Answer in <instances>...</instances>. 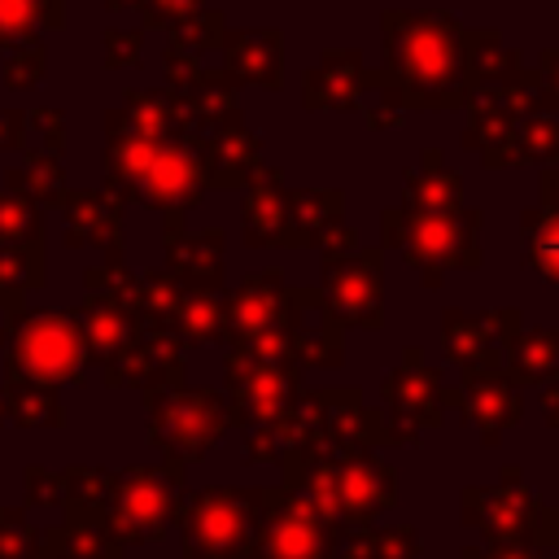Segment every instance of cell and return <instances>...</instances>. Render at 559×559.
Returning <instances> with one entry per match:
<instances>
[{"mask_svg": "<svg viewBox=\"0 0 559 559\" xmlns=\"http://www.w3.org/2000/svg\"><path fill=\"white\" fill-rule=\"evenodd\" d=\"M26 148L61 157L66 153V114L61 109H31L26 114Z\"/></svg>", "mask_w": 559, "mask_h": 559, "instance_id": "33", "label": "cell"}, {"mask_svg": "<svg viewBox=\"0 0 559 559\" xmlns=\"http://www.w3.org/2000/svg\"><path fill=\"white\" fill-rule=\"evenodd\" d=\"M4 188L26 197V201H35V205H61V197L70 192L61 157L39 153V148H22V157L4 170Z\"/></svg>", "mask_w": 559, "mask_h": 559, "instance_id": "22", "label": "cell"}, {"mask_svg": "<svg viewBox=\"0 0 559 559\" xmlns=\"http://www.w3.org/2000/svg\"><path fill=\"white\" fill-rule=\"evenodd\" d=\"M284 218H288V210H284L275 179H258L249 192V205H245V236L253 245H271L284 236Z\"/></svg>", "mask_w": 559, "mask_h": 559, "instance_id": "27", "label": "cell"}, {"mask_svg": "<svg viewBox=\"0 0 559 559\" xmlns=\"http://www.w3.org/2000/svg\"><path fill=\"white\" fill-rule=\"evenodd\" d=\"M109 485H114V524H118V533L131 537V542H144V537H157L166 528V520L175 515L179 463H170L166 472L131 467L127 476H118Z\"/></svg>", "mask_w": 559, "mask_h": 559, "instance_id": "9", "label": "cell"}, {"mask_svg": "<svg viewBox=\"0 0 559 559\" xmlns=\"http://www.w3.org/2000/svg\"><path fill=\"white\" fill-rule=\"evenodd\" d=\"M253 493V559H336L345 528L306 493L266 485Z\"/></svg>", "mask_w": 559, "mask_h": 559, "instance_id": "2", "label": "cell"}, {"mask_svg": "<svg viewBox=\"0 0 559 559\" xmlns=\"http://www.w3.org/2000/svg\"><path fill=\"white\" fill-rule=\"evenodd\" d=\"M380 397H384V419H389L393 445L415 441L419 428H437L445 406L459 402V393H445L441 376L432 367H424L415 354H406V362L380 384Z\"/></svg>", "mask_w": 559, "mask_h": 559, "instance_id": "8", "label": "cell"}, {"mask_svg": "<svg viewBox=\"0 0 559 559\" xmlns=\"http://www.w3.org/2000/svg\"><path fill=\"white\" fill-rule=\"evenodd\" d=\"M227 323L223 336L236 341V349L253 345L266 332H284L293 323V297L284 293L280 275H253L245 280V288H236V297L223 306Z\"/></svg>", "mask_w": 559, "mask_h": 559, "instance_id": "11", "label": "cell"}, {"mask_svg": "<svg viewBox=\"0 0 559 559\" xmlns=\"http://www.w3.org/2000/svg\"><path fill=\"white\" fill-rule=\"evenodd\" d=\"M22 148H26V114L0 109V153H22Z\"/></svg>", "mask_w": 559, "mask_h": 559, "instance_id": "37", "label": "cell"}, {"mask_svg": "<svg viewBox=\"0 0 559 559\" xmlns=\"http://www.w3.org/2000/svg\"><path fill=\"white\" fill-rule=\"evenodd\" d=\"M4 406L13 411L17 424H61L57 393L48 384H35V380H13L4 393Z\"/></svg>", "mask_w": 559, "mask_h": 559, "instance_id": "28", "label": "cell"}, {"mask_svg": "<svg viewBox=\"0 0 559 559\" xmlns=\"http://www.w3.org/2000/svg\"><path fill=\"white\" fill-rule=\"evenodd\" d=\"M354 70H358V57L354 52H328V61L319 70H310V83H306V105L314 109H336V105H349L354 100Z\"/></svg>", "mask_w": 559, "mask_h": 559, "instance_id": "26", "label": "cell"}, {"mask_svg": "<svg viewBox=\"0 0 559 559\" xmlns=\"http://www.w3.org/2000/svg\"><path fill=\"white\" fill-rule=\"evenodd\" d=\"M39 26L61 31L66 26V0H39Z\"/></svg>", "mask_w": 559, "mask_h": 559, "instance_id": "39", "label": "cell"}, {"mask_svg": "<svg viewBox=\"0 0 559 559\" xmlns=\"http://www.w3.org/2000/svg\"><path fill=\"white\" fill-rule=\"evenodd\" d=\"M13 323H17V319H4V314H0V345L9 341V328H13Z\"/></svg>", "mask_w": 559, "mask_h": 559, "instance_id": "43", "label": "cell"}, {"mask_svg": "<svg viewBox=\"0 0 559 559\" xmlns=\"http://www.w3.org/2000/svg\"><path fill=\"white\" fill-rule=\"evenodd\" d=\"M550 528H555V546H559V507H550Z\"/></svg>", "mask_w": 559, "mask_h": 559, "instance_id": "44", "label": "cell"}, {"mask_svg": "<svg viewBox=\"0 0 559 559\" xmlns=\"http://www.w3.org/2000/svg\"><path fill=\"white\" fill-rule=\"evenodd\" d=\"M559 376V332H515L507 336V380L550 384Z\"/></svg>", "mask_w": 559, "mask_h": 559, "instance_id": "23", "label": "cell"}, {"mask_svg": "<svg viewBox=\"0 0 559 559\" xmlns=\"http://www.w3.org/2000/svg\"><path fill=\"white\" fill-rule=\"evenodd\" d=\"M0 406H4V393H0ZM0 415H4V411H0Z\"/></svg>", "mask_w": 559, "mask_h": 559, "instance_id": "45", "label": "cell"}, {"mask_svg": "<svg viewBox=\"0 0 559 559\" xmlns=\"http://www.w3.org/2000/svg\"><path fill=\"white\" fill-rule=\"evenodd\" d=\"M44 288V240L0 245V314L17 319L26 293Z\"/></svg>", "mask_w": 559, "mask_h": 559, "instance_id": "20", "label": "cell"}, {"mask_svg": "<svg viewBox=\"0 0 559 559\" xmlns=\"http://www.w3.org/2000/svg\"><path fill=\"white\" fill-rule=\"evenodd\" d=\"M39 31V0H0V52L17 44H35Z\"/></svg>", "mask_w": 559, "mask_h": 559, "instance_id": "31", "label": "cell"}, {"mask_svg": "<svg viewBox=\"0 0 559 559\" xmlns=\"http://www.w3.org/2000/svg\"><path fill=\"white\" fill-rule=\"evenodd\" d=\"M328 301L341 323H380V275L376 258H349V262H328Z\"/></svg>", "mask_w": 559, "mask_h": 559, "instance_id": "15", "label": "cell"}, {"mask_svg": "<svg viewBox=\"0 0 559 559\" xmlns=\"http://www.w3.org/2000/svg\"><path fill=\"white\" fill-rule=\"evenodd\" d=\"M183 559H253V493L210 485L183 507Z\"/></svg>", "mask_w": 559, "mask_h": 559, "instance_id": "5", "label": "cell"}, {"mask_svg": "<svg viewBox=\"0 0 559 559\" xmlns=\"http://www.w3.org/2000/svg\"><path fill=\"white\" fill-rule=\"evenodd\" d=\"M214 44H223V17L218 13H192V17H183L179 26H175V39H170V48H183V52H205V48H214Z\"/></svg>", "mask_w": 559, "mask_h": 559, "instance_id": "34", "label": "cell"}, {"mask_svg": "<svg viewBox=\"0 0 559 559\" xmlns=\"http://www.w3.org/2000/svg\"><path fill=\"white\" fill-rule=\"evenodd\" d=\"M140 61V31H105V66H135Z\"/></svg>", "mask_w": 559, "mask_h": 559, "instance_id": "36", "label": "cell"}, {"mask_svg": "<svg viewBox=\"0 0 559 559\" xmlns=\"http://www.w3.org/2000/svg\"><path fill=\"white\" fill-rule=\"evenodd\" d=\"M223 323H227V314H223V301L214 297V288H183L170 332L179 341H218Z\"/></svg>", "mask_w": 559, "mask_h": 559, "instance_id": "25", "label": "cell"}, {"mask_svg": "<svg viewBox=\"0 0 559 559\" xmlns=\"http://www.w3.org/2000/svg\"><path fill=\"white\" fill-rule=\"evenodd\" d=\"M144 26H179L183 17L197 13V0H140Z\"/></svg>", "mask_w": 559, "mask_h": 559, "instance_id": "35", "label": "cell"}, {"mask_svg": "<svg viewBox=\"0 0 559 559\" xmlns=\"http://www.w3.org/2000/svg\"><path fill=\"white\" fill-rule=\"evenodd\" d=\"M472 227H476L472 214L450 218L445 210H432L428 218H415V223H411V231L402 236V245H406L411 262H424V266H428V275H432L428 284H437V271H441L445 262H463V266L476 262Z\"/></svg>", "mask_w": 559, "mask_h": 559, "instance_id": "14", "label": "cell"}, {"mask_svg": "<svg viewBox=\"0 0 559 559\" xmlns=\"http://www.w3.org/2000/svg\"><path fill=\"white\" fill-rule=\"evenodd\" d=\"M105 131H127V135H140V140H153V144L188 135V127H183V118H179V109L166 92H127L122 109L105 114Z\"/></svg>", "mask_w": 559, "mask_h": 559, "instance_id": "17", "label": "cell"}, {"mask_svg": "<svg viewBox=\"0 0 559 559\" xmlns=\"http://www.w3.org/2000/svg\"><path fill=\"white\" fill-rule=\"evenodd\" d=\"M31 240H44L39 205L0 188V245H31Z\"/></svg>", "mask_w": 559, "mask_h": 559, "instance_id": "29", "label": "cell"}, {"mask_svg": "<svg viewBox=\"0 0 559 559\" xmlns=\"http://www.w3.org/2000/svg\"><path fill=\"white\" fill-rule=\"evenodd\" d=\"M463 415L480 428L485 445H498L502 432L520 419V393L507 380L502 367H463V393H459Z\"/></svg>", "mask_w": 559, "mask_h": 559, "instance_id": "13", "label": "cell"}, {"mask_svg": "<svg viewBox=\"0 0 559 559\" xmlns=\"http://www.w3.org/2000/svg\"><path fill=\"white\" fill-rule=\"evenodd\" d=\"M515 310H498V314H445V354L459 367H498V341L511 336Z\"/></svg>", "mask_w": 559, "mask_h": 559, "instance_id": "16", "label": "cell"}, {"mask_svg": "<svg viewBox=\"0 0 559 559\" xmlns=\"http://www.w3.org/2000/svg\"><path fill=\"white\" fill-rule=\"evenodd\" d=\"M66 210V245L100 249L105 258H122V201L105 188H79L61 197Z\"/></svg>", "mask_w": 559, "mask_h": 559, "instance_id": "12", "label": "cell"}, {"mask_svg": "<svg viewBox=\"0 0 559 559\" xmlns=\"http://www.w3.org/2000/svg\"><path fill=\"white\" fill-rule=\"evenodd\" d=\"M153 415V445H162L175 463L201 459L227 428V402L210 389H153L148 393Z\"/></svg>", "mask_w": 559, "mask_h": 559, "instance_id": "6", "label": "cell"}, {"mask_svg": "<svg viewBox=\"0 0 559 559\" xmlns=\"http://www.w3.org/2000/svg\"><path fill=\"white\" fill-rule=\"evenodd\" d=\"M4 345H9V380L66 384L87 362V341L74 310H22Z\"/></svg>", "mask_w": 559, "mask_h": 559, "instance_id": "4", "label": "cell"}, {"mask_svg": "<svg viewBox=\"0 0 559 559\" xmlns=\"http://www.w3.org/2000/svg\"><path fill=\"white\" fill-rule=\"evenodd\" d=\"M419 550L424 542L411 524H393V528L358 524V528H345L336 559H419Z\"/></svg>", "mask_w": 559, "mask_h": 559, "instance_id": "24", "label": "cell"}, {"mask_svg": "<svg viewBox=\"0 0 559 559\" xmlns=\"http://www.w3.org/2000/svg\"><path fill=\"white\" fill-rule=\"evenodd\" d=\"M109 13H122V9H140V0H105Z\"/></svg>", "mask_w": 559, "mask_h": 559, "instance_id": "42", "label": "cell"}, {"mask_svg": "<svg viewBox=\"0 0 559 559\" xmlns=\"http://www.w3.org/2000/svg\"><path fill=\"white\" fill-rule=\"evenodd\" d=\"M528 266L546 284H559V214L555 210L528 218Z\"/></svg>", "mask_w": 559, "mask_h": 559, "instance_id": "30", "label": "cell"}, {"mask_svg": "<svg viewBox=\"0 0 559 559\" xmlns=\"http://www.w3.org/2000/svg\"><path fill=\"white\" fill-rule=\"evenodd\" d=\"M201 188H205V170H201V157H197L192 140L183 135V140H166V144L153 148L135 201L157 205L166 214V231H179V218H183V210L197 205Z\"/></svg>", "mask_w": 559, "mask_h": 559, "instance_id": "10", "label": "cell"}, {"mask_svg": "<svg viewBox=\"0 0 559 559\" xmlns=\"http://www.w3.org/2000/svg\"><path fill=\"white\" fill-rule=\"evenodd\" d=\"M297 402V371L245 349L227 358V424H266Z\"/></svg>", "mask_w": 559, "mask_h": 559, "instance_id": "7", "label": "cell"}, {"mask_svg": "<svg viewBox=\"0 0 559 559\" xmlns=\"http://www.w3.org/2000/svg\"><path fill=\"white\" fill-rule=\"evenodd\" d=\"M227 70L245 83H280V61H284V44L275 31H240L227 35Z\"/></svg>", "mask_w": 559, "mask_h": 559, "instance_id": "21", "label": "cell"}, {"mask_svg": "<svg viewBox=\"0 0 559 559\" xmlns=\"http://www.w3.org/2000/svg\"><path fill=\"white\" fill-rule=\"evenodd\" d=\"M389 48H393V70L406 83L411 100H450L463 74V52H459V31L450 17L437 13H389Z\"/></svg>", "mask_w": 559, "mask_h": 559, "instance_id": "1", "label": "cell"}, {"mask_svg": "<svg viewBox=\"0 0 559 559\" xmlns=\"http://www.w3.org/2000/svg\"><path fill=\"white\" fill-rule=\"evenodd\" d=\"M44 70H48V57L39 44H17L13 52H4V87L9 92H31L44 83Z\"/></svg>", "mask_w": 559, "mask_h": 559, "instance_id": "32", "label": "cell"}, {"mask_svg": "<svg viewBox=\"0 0 559 559\" xmlns=\"http://www.w3.org/2000/svg\"><path fill=\"white\" fill-rule=\"evenodd\" d=\"M74 314H79V328H83V341H87V358L100 362V367L140 332V314L135 310H127L122 301L96 297V293H87L83 310H74Z\"/></svg>", "mask_w": 559, "mask_h": 559, "instance_id": "18", "label": "cell"}, {"mask_svg": "<svg viewBox=\"0 0 559 559\" xmlns=\"http://www.w3.org/2000/svg\"><path fill=\"white\" fill-rule=\"evenodd\" d=\"M459 520L480 533L485 542L507 546H555L550 507L537 502V493L524 485L520 467H502L498 485H467L459 493Z\"/></svg>", "mask_w": 559, "mask_h": 559, "instance_id": "3", "label": "cell"}, {"mask_svg": "<svg viewBox=\"0 0 559 559\" xmlns=\"http://www.w3.org/2000/svg\"><path fill=\"white\" fill-rule=\"evenodd\" d=\"M218 266H223V236L218 231H201V236L166 231V271L183 288H214Z\"/></svg>", "mask_w": 559, "mask_h": 559, "instance_id": "19", "label": "cell"}, {"mask_svg": "<svg viewBox=\"0 0 559 559\" xmlns=\"http://www.w3.org/2000/svg\"><path fill=\"white\" fill-rule=\"evenodd\" d=\"M459 559H542L533 546H507V542H485V546H463Z\"/></svg>", "mask_w": 559, "mask_h": 559, "instance_id": "38", "label": "cell"}, {"mask_svg": "<svg viewBox=\"0 0 559 559\" xmlns=\"http://www.w3.org/2000/svg\"><path fill=\"white\" fill-rule=\"evenodd\" d=\"M542 406H546V424H550V428H559V389H546Z\"/></svg>", "mask_w": 559, "mask_h": 559, "instance_id": "40", "label": "cell"}, {"mask_svg": "<svg viewBox=\"0 0 559 559\" xmlns=\"http://www.w3.org/2000/svg\"><path fill=\"white\" fill-rule=\"evenodd\" d=\"M555 197H559V170L546 175V201H555ZM555 214H559V210H555Z\"/></svg>", "mask_w": 559, "mask_h": 559, "instance_id": "41", "label": "cell"}]
</instances>
